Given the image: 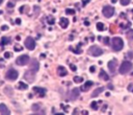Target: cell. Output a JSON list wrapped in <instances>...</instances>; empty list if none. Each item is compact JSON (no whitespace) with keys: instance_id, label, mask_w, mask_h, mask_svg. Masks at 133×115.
I'll use <instances>...</instances> for the list:
<instances>
[{"instance_id":"3","label":"cell","mask_w":133,"mask_h":115,"mask_svg":"<svg viewBox=\"0 0 133 115\" xmlns=\"http://www.w3.org/2000/svg\"><path fill=\"white\" fill-rule=\"evenodd\" d=\"M87 52H88V55L92 56V57H100L103 54V50L99 46L93 45V46L90 47V49L87 50Z\"/></svg>"},{"instance_id":"35","label":"cell","mask_w":133,"mask_h":115,"mask_svg":"<svg viewBox=\"0 0 133 115\" xmlns=\"http://www.w3.org/2000/svg\"><path fill=\"white\" fill-rule=\"evenodd\" d=\"M16 23H17L18 25H20V24H21V19H20V18H17V19H16Z\"/></svg>"},{"instance_id":"32","label":"cell","mask_w":133,"mask_h":115,"mask_svg":"<svg viewBox=\"0 0 133 115\" xmlns=\"http://www.w3.org/2000/svg\"><path fill=\"white\" fill-rule=\"evenodd\" d=\"M8 29V26L7 25H2L1 26V30H7Z\"/></svg>"},{"instance_id":"20","label":"cell","mask_w":133,"mask_h":115,"mask_svg":"<svg viewBox=\"0 0 133 115\" xmlns=\"http://www.w3.org/2000/svg\"><path fill=\"white\" fill-rule=\"evenodd\" d=\"M97 29H98L99 31H103V30L105 29L104 24H103L102 22H98V23H97Z\"/></svg>"},{"instance_id":"13","label":"cell","mask_w":133,"mask_h":115,"mask_svg":"<svg viewBox=\"0 0 133 115\" xmlns=\"http://www.w3.org/2000/svg\"><path fill=\"white\" fill-rule=\"evenodd\" d=\"M0 114H2V115H10L11 114V111L8 110V108L4 104H0Z\"/></svg>"},{"instance_id":"14","label":"cell","mask_w":133,"mask_h":115,"mask_svg":"<svg viewBox=\"0 0 133 115\" xmlns=\"http://www.w3.org/2000/svg\"><path fill=\"white\" fill-rule=\"evenodd\" d=\"M57 73H58L59 76H66V75L68 74V71H67V69H66L65 67L59 66V67L57 68Z\"/></svg>"},{"instance_id":"4","label":"cell","mask_w":133,"mask_h":115,"mask_svg":"<svg viewBox=\"0 0 133 115\" xmlns=\"http://www.w3.org/2000/svg\"><path fill=\"white\" fill-rule=\"evenodd\" d=\"M29 62H30V59H29V56H27V55H22L20 57H18L16 60L17 65H19V66H25V65H27Z\"/></svg>"},{"instance_id":"47","label":"cell","mask_w":133,"mask_h":115,"mask_svg":"<svg viewBox=\"0 0 133 115\" xmlns=\"http://www.w3.org/2000/svg\"><path fill=\"white\" fill-rule=\"evenodd\" d=\"M116 1H117V0H111V2H112V3H114Z\"/></svg>"},{"instance_id":"34","label":"cell","mask_w":133,"mask_h":115,"mask_svg":"<svg viewBox=\"0 0 133 115\" xmlns=\"http://www.w3.org/2000/svg\"><path fill=\"white\" fill-rule=\"evenodd\" d=\"M88 2H91V0H82V3H83V5H86Z\"/></svg>"},{"instance_id":"26","label":"cell","mask_w":133,"mask_h":115,"mask_svg":"<svg viewBox=\"0 0 133 115\" xmlns=\"http://www.w3.org/2000/svg\"><path fill=\"white\" fill-rule=\"evenodd\" d=\"M130 1H131V0H121V4L124 5V6H126V5H128L130 3Z\"/></svg>"},{"instance_id":"25","label":"cell","mask_w":133,"mask_h":115,"mask_svg":"<svg viewBox=\"0 0 133 115\" xmlns=\"http://www.w3.org/2000/svg\"><path fill=\"white\" fill-rule=\"evenodd\" d=\"M91 107H92V109L93 110H98V103H97V102H93L92 104H91Z\"/></svg>"},{"instance_id":"12","label":"cell","mask_w":133,"mask_h":115,"mask_svg":"<svg viewBox=\"0 0 133 115\" xmlns=\"http://www.w3.org/2000/svg\"><path fill=\"white\" fill-rule=\"evenodd\" d=\"M33 91L37 93L40 97H44L46 94V89L45 88H42V87H33Z\"/></svg>"},{"instance_id":"23","label":"cell","mask_w":133,"mask_h":115,"mask_svg":"<svg viewBox=\"0 0 133 115\" xmlns=\"http://www.w3.org/2000/svg\"><path fill=\"white\" fill-rule=\"evenodd\" d=\"M74 82H75L76 84L82 83V82H83V78H82L81 76H75V77H74Z\"/></svg>"},{"instance_id":"45","label":"cell","mask_w":133,"mask_h":115,"mask_svg":"<svg viewBox=\"0 0 133 115\" xmlns=\"http://www.w3.org/2000/svg\"><path fill=\"white\" fill-rule=\"evenodd\" d=\"M54 115H64V113H54Z\"/></svg>"},{"instance_id":"41","label":"cell","mask_w":133,"mask_h":115,"mask_svg":"<svg viewBox=\"0 0 133 115\" xmlns=\"http://www.w3.org/2000/svg\"><path fill=\"white\" fill-rule=\"evenodd\" d=\"M84 25L88 26V25H90V22H88V21H84Z\"/></svg>"},{"instance_id":"39","label":"cell","mask_w":133,"mask_h":115,"mask_svg":"<svg viewBox=\"0 0 133 115\" xmlns=\"http://www.w3.org/2000/svg\"><path fill=\"white\" fill-rule=\"evenodd\" d=\"M108 89H110V90H112V89H113V86H112L111 84H109V85H108Z\"/></svg>"},{"instance_id":"22","label":"cell","mask_w":133,"mask_h":115,"mask_svg":"<svg viewBox=\"0 0 133 115\" xmlns=\"http://www.w3.org/2000/svg\"><path fill=\"white\" fill-rule=\"evenodd\" d=\"M18 88H19L20 90H26L28 88V86L24 84V83H19V85H18Z\"/></svg>"},{"instance_id":"21","label":"cell","mask_w":133,"mask_h":115,"mask_svg":"<svg viewBox=\"0 0 133 115\" xmlns=\"http://www.w3.org/2000/svg\"><path fill=\"white\" fill-rule=\"evenodd\" d=\"M127 38L130 40V41H133V29H129L127 31Z\"/></svg>"},{"instance_id":"31","label":"cell","mask_w":133,"mask_h":115,"mask_svg":"<svg viewBox=\"0 0 133 115\" xmlns=\"http://www.w3.org/2000/svg\"><path fill=\"white\" fill-rule=\"evenodd\" d=\"M70 68L73 70V71H77V67L74 64H70Z\"/></svg>"},{"instance_id":"24","label":"cell","mask_w":133,"mask_h":115,"mask_svg":"<svg viewBox=\"0 0 133 115\" xmlns=\"http://www.w3.org/2000/svg\"><path fill=\"white\" fill-rule=\"evenodd\" d=\"M66 14L67 15H75V10H73V8H67L66 10Z\"/></svg>"},{"instance_id":"1","label":"cell","mask_w":133,"mask_h":115,"mask_svg":"<svg viewBox=\"0 0 133 115\" xmlns=\"http://www.w3.org/2000/svg\"><path fill=\"white\" fill-rule=\"evenodd\" d=\"M110 43H111V47H112V49L114 51H120L124 47V41L121 38H119V37L112 38V40H111Z\"/></svg>"},{"instance_id":"48","label":"cell","mask_w":133,"mask_h":115,"mask_svg":"<svg viewBox=\"0 0 133 115\" xmlns=\"http://www.w3.org/2000/svg\"><path fill=\"white\" fill-rule=\"evenodd\" d=\"M2 1H3V0H0V4H1V3H2Z\"/></svg>"},{"instance_id":"18","label":"cell","mask_w":133,"mask_h":115,"mask_svg":"<svg viewBox=\"0 0 133 115\" xmlns=\"http://www.w3.org/2000/svg\"><path fill=\"white\" fill-rule=\"evenodd\" d=\"M99 77L101 78V79H103V81H108L109 79V76H108V74L106 73L104 70H101L100 71V73H99Z\"/></svg>"},{"instance_id":"37","label":"cell","mask_w":133,"mask_h":115,"mask_svg":"<svg viewBox=\"0 0 133 115\" xmlns=\"http://www.w3.org/2000/svg\"><path fill=\"white\" fill-rule=\"evenodd\" d=\"M132 87H133L132 84H130V85L128 86V90H129V91H133V88H132Z\"/></svg>"},{"instance_id":"27","label":"cell","mask_w":133,"mask_h":115,"mask_svg":"<svg viewBox=\"0 0 133 115\" xmlns=\"http://www.w3.org/2000/svg\"><path fill=\"white\" fill-rule=\"evenodd\" d=\"M39 109H40V105H39V104H34V105L32 106V110H33V111L37 112Z\"/></svg>"},{"instance_id":"8","label":"cell","mask_w":133,"mask_h":115,"mask_svg":"<svg viewBox=\"0 0 133 115\" xmlns=\"http://www.w3.org/2000/svg\"><path fill=\"white\" fill-rule=\"evenodd\" d=\"M39 68H40V64L37 59H32L31 62H29V69L31 71H33L34 73H37L39 71Z\"/></svg>"},{"instance_id":"16","label":"cell","mask_w":133,"mask_h":115,"mask_svg":"<svg viewBox=\"0 0 133 115\" xmlns=\"http://www.w3.org/2000/svg\"><path fill=\"white\" fill-rule=\"evenodd\" d=\"M93 85H94V83H93L92 81H87V82H86V83H85V84L81 87V90H82V91H87V90L90 89V88H91Z\"/></svg>"},{"instance_id":"5","label":"cell","mask_w":133,"mask_h":115,"mask_svg":"<svg viewBox=\"0 0 133 115\" xmlns=\"http://www.w3.org/2000/svg\"><path fill=\"white\" fill-rule=\"evenodd\" d=\"M18 75H19V73H18V71L15 69V68H11L7 70L6 72V78L8 79V81H16V79L18 78Z\"/></svg>"},{"instance_id":"6","label":"cell","mask_w":133,"mask_h":115,"mask_svg":"<svg viewBox=\"0 0 133 115\" xmlns=\"http://www.w3.org/2000/svg\"><path fill=\"white\" fill-rule=\"evenodd\" d=\"M102 13L106 18H110V17H112L114 14V8L111 5H105L102 10Z\"/></svg>"},{"instance_id":"2","label":"cell","mask_w":133,"mask_h":115,"mask_svg":"<svg viewBox=\"0 0 133 115\" xmlns=\"http://www.w3.org/2000/svg\"><path fill=\"white\" fill-rule=\"evenodd\" d=\"M132 68H133V65H132V63L130 61H124L123 63L121 64V66H120L119 71H120L121 74H126L129 71H131Z\"/></svg>"},{"instance_id":"49","label":"cell","mask_w":133,"mask_h":115,"mask_svg":"<svg viewBox=\"0 0 133 115\" xmlns=\"http://www.w3.org/2000/svg\"><path fill=\"white\" fill-rule=\"evenodd\" d=\"M14 1H16V0H14Z\"/></svg>"},{"instance_id":"30","label":"cell","mask_w":133,"mask_h":115,"mask_svg":"<svg viewBox=\"0 0 133 115\" xmlns=\"http://www.w3.org/2000/svg\"><path fill=\"white\" fill-rule=\"evenodd\" d=\"M103 42H104L105 45H108V43H109V38H108V37H105L104 40H103Z\"/></svg>"},{"instance_id":"11","label":"cell","mask_w":133,"mask_h":115,"mask_svg":"<svg viewBox=\"0 0 133 115\" xmlns=\"http://www.w3.org/2000/svg\"><path fill=\"white\" fill-rule=\"evenodd\" d=\"M117 65H118V62H117L116 59H113V60H111L110 62H108V68H109V70H110L111 73H114V72H116Z\"/></svg>"},{"instance_id":"38","label":"cell","mask_w":133,"mask_h":115,"mask_svg":"<svg viewBox=\"0 0 133 115\" xmlns=\"http://www.w3.org/2000/svg\"><path fill=\"white\" fill-rule=\"evenodd\" d=\"M15 50H16V51H21V50H22V47H17V46H16V47H15Z\"/></svg>"},{"instance_id":"44","label":"cell","mask_w":133,"mask_h":115,"mask_svg":"<svg viewBox=\"0 0 133 115\" xmlns=\"http://www.w3.org/2000/svg\"><path fill=\"white\" fill-rule=\"evenodd\" d=\"M106 108H107V105H105V106H104V107H103V109H102V110H103V112H104V110H105Z\"/></svg>"},{"instance_id":"33","label":"cell","mask_w":133,"mask_h":115,"mask_svg":"<svg viewBox=\"0 0 133 115\" xmlns=\"http://www.w3.org/2000/svg\"><path fill=\"white\" fill-rule=\"evenodd\" d=\"M7 6H8V7H14V6H15V3H14V2H8V3H7Z\"/></svg>"},{"instance_id":"28","label":"cell","mask_w":133,"mask_h":115,"mask_svg":"<svg viewBox=\"0 0 133 115\" xmlns=\"http://www.w3.org/2000/svg\"><path fill=\"white\" fill-rule=\"evenodd\" d=\"M54 22H55V20L52 18V17H49L48 18V23L49 24H54Z\"/></svg>"},{"instance_id":"7","label":"cell","mask_w":133,"mask_h":115,"mask_svg":"<svg viewBox=\"0 0 133 115\" xmlns=\"http://www.w3.org/2000/svg\"><path fill=\"white\" fill-rule=\"evenodd\" d=\"M24 45L28 50H33L35 48V42H34V40L31 37H28V38H26Z\"/></svg>"},{"instance_id":"29","label":"cell","mask_w":133,"mask_h":115,"mask_svg":"<svg viewBox=\"0 0 133 115\" xmlns=\"http://www.w3.org/2000/svg\"><path fill=\"white\" fill-rule=\"evenodd\" d=\"M11 52H8V51H6V52H4V58L5 59H10L11 58Z\"/></svg>"},{"instance_id":"15","label":"cell","mask_w":133,"mask_h":115,"mask_svg":"<svg viewBox=\"0 0 133 115\" xmlns=\"http://www.w3.org/2000/svg\"><path fill=\"white\" fill-rule=\"evenodd\" d=\"M104 90H105V87H99V88H97V89L92 93V97H97V96H99V94L102 93Z\"/></svg>"},{"instance_id":"19","label":"cell","mask_w":133,"mask_h":115,"mask_svg":"<svg viewBox=\"0 0 133 115\" xmlns=\"http://www.w3.org/2000/svg\"><path fill=\"white\" fill-rule=\"evenodd\" d=\"M11 42V38H8V37H2L1 39V44L2 45H7L8 43Z\"/></svg>"},{"instance_id":"42","label":"cell","mask_w":133,"mask_h":115,"mask_svg":"<svg viewBox=\"0 0 133 115\" xmlns=\"http://www.w3.org/2000/svg\"><path fill=\"white\" fill-rule=\"evenodd\" d=\"M20 39H21L20 36H17V37H16V40H17V41H20Z\"/></svg>"},{"instance_id":"9","label":"cell","mask_w":133,"mask_h":115,"mask_svg":"<svg viewBox=\"0 0 133 115\" xmlns=\"http://www.w3.org/2000/svg\"><path fill=\"white\" fill-rule=\"evenodd\" d=\"M34 77H35V73L33 71H31L30 69H28L24 74V78L26 79V81H28L29 83H32L34 81Z\"/></svg>"},{"instance_id":"10","label":"cell","mask_w":133,"mask_h":115,"mask_svg":"<svg viewBox=\"0 0 133 115\" xmlns=\"http://www.w3.org/2000/svg\"><path fill=\"white\" fill-rule=\"evenodd\" d=\"M79 93H80V90H79L78 88H74V89H72L71 92H70V100L71 101L77 100L78 96H79Z\"/></svg>"},{"instance_id":"46","label":"cell","mask_w":133,"mask_h":115,"mask_svg":"<svg viewBox=\"0 0 133 115\" xmlns=\"http://www.w3.org/2000/svg\"><path fill=\"white\" fill-rule=\"evenodd\" d=\"M23 10H24V7H20V13H22Z\"/></svg>"},{"instance_id":"50","label":"cell","mask_w":133,"mask_h":115,"mask_svg":"<svg viewBox=\"0 0 133 115\" xmlns=\"http://www.w3.org/2000/svg\"><path fill=\"white\" fill-rule=\"evenodd\" d=\"M132 12H133V11H132Z\"/></svg>"},{"instance_id":"17","label":"cell","mask_w":133,"mask_h":115,"mask_svg":"<svg viewBox=\"0 0 133 115\" xmlns=\"http://www.w3.org/2000/svg\"><path fill=\"white\" fill-rule=\"evenodd\" d=\"M59 25L61 26L63 28H67L68 25H69V20L67 18H61L59 21Z\"/></svg>"},{"instance_id":"36","label":"cell","mask_w":133,"mask_h":115,"mask_svg":"<svg viewBox=\"0 0 133 115\" xmlns=\"http://www.w3.org/2000/svg\"><path fill=\"white\" fill-rule=\"evenodd\" d=\"M95 69H96L95 66H91V67H90V71H91V72H95Z\"/></svg>"},{"instance_id":"40","label":"cell","mask_w":133,"mask_h":115,"mask_svg":"<svg viewBox=\"0 0 133 115\" xmlns=\"http://www.w3.org/2000/svg\"><path fill=\"white\" fill-rule=\"evenodd\" d=\"M81 114H82V115H86V114H88V112H87V111H82Z\"/></svg>"},{"instance_id":"43","label":"cell","mask_w":133,"mask_h":115,"mask_svg":"<svg viewBox=\"0 0 133 115\" xmlns=\"http://www.w3.org/2000/svg\"><path fill=\"white\" fill-rule=\"evenodd\" d=\"M77 113H78V110H77V109H75V110H74V112H73V114H77Z\"/></svg>"}]
</instances>
